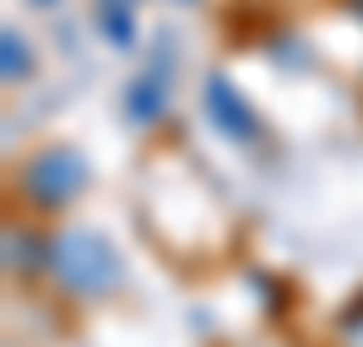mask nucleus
<instances>
[{
  "instance_id": "nucleus-6",
  "label": "nucleus",
  "mask_w": 363,
  "mask_h": 347,
  "mask_svg": "<svg viewBox=\"0 0 363 347\" xmlns=\"http://www.w3.org/2000/svg\"><path fill=\"white\" fill-rule=\"evenodd\" d=\"M98 28L114 49L136 44V0H98Z\"/></svg>"
},
{
  "instance_id": "nucleus-4",
  "label": "nucleus",
  "mask_w": 363,
  "mask_h": 347,
  "mask_svg": "<svg viewBox=\"0 0 363 347\" xmlns=\"http://www.w3.org/2000/svg\"><path fill=\"white\" fill-rule=\"evenodd\" d=\"M125 114H130V125H141V131H152V125L168 114V71L163 65H157V71H141L136 82H130Z\"/></svg>"
},
{
  "instance_id": "nucleus-7",
  "label": "nucleus",
  "mask_w": 363,
  "mask_h": 347,
  "mask_svg": "<svg viewBox=\"0 0 363 347\" xmlns=\"http://www.w3.org/2000/svg\"><path fill=\"white\" fill-rule=\"evenodd\" d=\"M0 71H6V82H22V76H33V49H28V38H22L16 28L0 33Z\"/></svg>"
},
{
  "instance_id": "nucleus-9",
  "label": "nucleus",
  "mask_w": 363,
  "mask_h": 347,
  "mask_svg": "<svg viewBox=\"0 0 363 347\" xmlns=\"http://www.w3.org/2000/svg\"><path fill=\"white\" fill-rule=\"evenodd\" d=\"M342 6H347V11L358 16V22H363V0H342Z\"/></svg>"
},
{
  "instance_id": "nucleus-1",
  "label": "nucleus",
  "mask_w": 363,
  "mask_h": 347,
  "mask_svg": "<svg viewBox=\"0 0 363 347\" xmlns=\"http://www.w3.org/2000/svg\"><path fill=\"white\" fill-rule=\"evenodd\" d=\"M49 272L65 293L76 299H104L120 287V255H114V244L104 233H92V228H65L49 239Z\"/></svg>"
},
{
  "instance_id": "nucleus-3",
  "label": "nucleus",
  "mask_w": 363,
  "mask_h": 347,
  "mask_svg": "<svg viewBox=\"0 0 363 347\" xmlns=\"http://www.w3.org/2000/svg\"><path fill=\"white\" fill-rule=\"evenodd\" d=\"M201 98H206V114L217 120V131H223L228 141H244V147L260 141V114L239 98V87H233L228 76H206V92H201Z\"/></svg>"
},
{
  "instance_id": "nucleus-2",
  "label": "nucleus",
  "mask_w": 363,
  "mask_h": 347,
  "mask_svg": "<svg viewBox=\"0 0 363 347\" xmlns=\"http://www.w3.org/2000/svg\"><path fill=\"white\" fill-rule=\"evenodd\" d=\"M82 190H87V158L76 147H65V141L28 152L22 168H16V196L33 211H65L82 201Z\"/></svg>"
},
{
  "instance_id": "nucleus-10",
  "label": "nucleus",
  "mask_w": 363,
  "mask_h": 347,
  "mask_svg": "<svg viewBox=\"0 0 363 347\" xmlns=\"http://www.w3.org/2000/svg\"><path fill=\"white\" fill-rule=\"evenodd\" d=\"M33 6H55V0H33Z\"/></svg>"
},
{
  "instance_id": "nucleus-8",
  "label": "nucleus",
  "mask_w": 363,
  "mask_h": 347,
  "mask_svg": "<svg viewBox=\"0 0 363 347\" xmlns=\"http://www.w3.org/2000/svg\"><path fill=\"white\" fill-rule=\"evenodd\" d=\"M342 336H347L352 347H363V299L347 304V315H342Z\"/></svg>"
},
{
  "instance_id": "nucleus-5",
  "label": "nucleus",
  "mask_w": 363,
  "mask_h": 347,
  "mask_svg": "<svg viewBox=\"0 0 363 347\" xmlns=\"http://www.w3.org/2000/svg\"><path fill=\"white\" fill-rule=\"evenodd\" d=\"M49 266V239H38L33 228H6V272L11 277H33Z\"/></svg>"
}]
</instances>
